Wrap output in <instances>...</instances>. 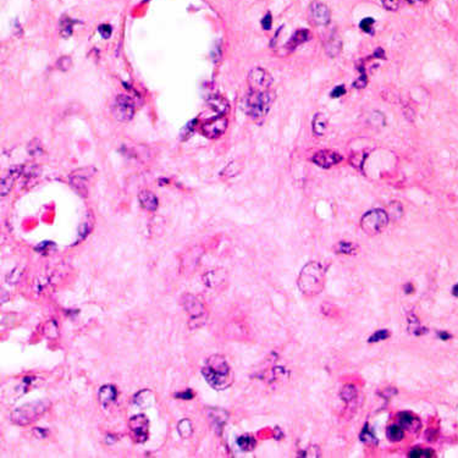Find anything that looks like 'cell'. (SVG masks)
Returning a JSON list of instances; mask_svg holds the SVG:
<instances>
[{
  "label": "cell",
  "mask_w": 458,
  "mask_h": 458,
  "mask_svg": "<svg viewBox=\"0 0 458 458\" xmlns=\"http://www.w3.org/2000/svg\"><path fill=\"white\" fill-rule=\"evenodd\" d=\"M155 402V396L149 390H142L134 396V403L139 407H149Z\"/></svg>",
  "instance_id": "44dd1931"
},
{
  "label": "cell",
  "mask_w": 458,
  "mask_h": 458,
  "mask_svg": "<svg viewBox=\"0 0 458 458\" xmlns=\"http://www.w3.org/2000/svg\"><path fill=\"white\" fill-rule=\"evenodd\" d=\"M208 104L213 110L218 113L219 115H224L229 112V103L225 98L219 94H212L208 98Z\"/></svg>",
  "instance_id": "e0dca14e"
},
{
  "label": "cell",
  "mask_w": 458,
  "mask_h": 458,
  "mask_svg": "<svg viewBox=\"0 0 458 458\" xmlns=\"http://www.w3.org/2000/svg\"><path fill=\"white\" fill-rule=\"evenodd\" d=\"M113 114L121 122L130 121L134 114V102L126 94H118L113 104Z\"/></svg>",
  "instance_id": "ba28073f"
},
{
  "label": "cell",
  "mask_w": 458,
  "mask_h": 458,
  "mask_svg": "<svg viewBox=\"0 0 458 458\" xmlns=\"http://www.w3.org/2000/svg\"><path fill=\"white\" fill-rule=\"evenodd\" d=\"M381 2L385 6V9L390 10V11H396L401 6L402 0H381Z\"/></svg>",
  "instance_id": "836d02e7"
},
{
  "label": "cell",
  "mask_w": 458,
  "mask_h": 458,
  "mask_svg": "<svg viewBox=\"0 0 458 458\" xmlns=\"http://www.w3.org/2000/svg\"><path fill=\"white\" fill-rule=\"evenodd\" d=\"M226 128H228V118L224 116V115H219V116L210 118L207 122H204L203 127H202V132L208 138L215 139L223 136L225 133Z\"/></svg>",
  "instance_id": "30bf717a"
},
{
  "label": "cell",
  "mask_w": 458,
  "mask_h": 458,
  "mask_svg": "<svg viewBox=\"0 0 458 458\" xmlns=\"http://www.w3.org/2000/svg\"><path fill=\"white\" fill-rule=\"evenodd\" d=\"M341 50V42L338 38H331L327 44V53L330 56H336Z\"/></svg>",
  "instance_id": "83f0119b"
},
{
  "label": "cell",
  "mask_w": 458,
  "mask_h": 458,
  "mask_svg": "<svg viewBox=\"0 0 458 458\" xmlns=\"http://www.w3.org/2000/svg\"><path fill=\"white\" fill-rule=\"evenodd\" d=\"M336 252L338 253H344V254H353L355 252V246L353 243H349V242H340V243L336 246Z\"/></svg>",
  "instance_id": "f546056e"
},
{
  "label": "cell",
  "mask_w": 458,
  "mask_h": 458,
  "mask_svg": "<svg viewBox=\"0 0 458 458\" xmlns=\"http://www.w3.org/2000/svg\"><path fill=\"white\" fill-rule=\"evenodd\" d=\"M202 374L210 386L218 391L228 389L232 384L230 366L222 355L215 354L209 357L207 359L206 365L202 368Z\"/></svg>",
  "instance_id": "6da1fadb"
},
{
  "label": "cell",
  "mask_w": 458,
  "mask_h": 458,
  "mask_svg": "<svg viewBox=\"0 0 458 458\" xmlns=\"http://www.w3.org/2000/svg\"><path fill=\"white\" fill-rule=\"evenodd\" d=\"M405 436L403 434V428L397 427V425H392L387 429V438L391 441H401Z\"/></svg>",
  "instance_id": "484cf974"
},
{
  "label": "cell",
  "mask_w": 458,
  "mask_h": 458,
  "mask_svg": "<svg viewBox=\"0 0 458 458\" xmlns=\"http://www.w3.org/2000/svg\"><path fill=\"white\" fill-rule=\"evenodd\" d=\"M96 172V169L92 166L87 168H81L77 170L72 171L69 176L70 185L77 191V193L82 197H87L88 195V182L91 181L92 176Z\"/></svg>",
  "instance_id": "52a82bcc"
},
{
  "label": "cell",
  "mask_w": 458,
  "mask_h": 458,
  "mask_svg": "<svg viewBox=\"0 0 458 458\" xmlns=\"http://www.w3.org/2000/svg\"><path fill=\"white\" fill-rule=\"evenodd\" d=\"M237 444H238V446L241 447L243 451H250V450L255 446L254 439L250 438V436L248 435H244V436H241V438H238Z\"/></svg>",
  "instance_id": "f1b7e54d"
},
{
  "label": "cell",
  "mask_w": 458,
  "mask_h": 458,
  "mask_svg": "<svg viewBox=\"0 0 458 458\" xmlns=\"http://www.w3.org/2000/svg\"><path fill=\"white\" fill-rule=\"evenodd\" d=\"M312 160L317 164L318 166L324 169L331 168L333 165H336L342 160V157L339 153L333 152V150H320L317 152L312 158Z\"/></svg>",
  "instance_id": "4fadbf2b"
},
{
  "label": "cell",
  "mask_w": 458,
  "mask_h": 458,
  "mask_svg": "<svg viewBox=\"0 0 458 458\" xmlns=\"http://www.w3.org/2000/svg\"><path fill=\"white\" fill-rule=\"evenodd\" d=\"M48 409H49V402L37 401V402H32L16 408L11 413L10 418L15 424L25 427V425H29L38 420Z\"/></svg>",
  "instance_id": "277c9868"
},
{
  "label": "cell",
  "mask_w": 458,
  "mask_h": 458,
  "mask_svg": "<svg viewBox=\"0 0 458 458\" xmlns=\"http://www.w3.org/2000/svg\"><path fill=\"white\" fill-rule=\"evenodd\" d=\"M92 226H93V223L90 222V220H86V222L80 226V239H83L86 236H88V233H90L92 230Z\"/></svg>",
  "instance_id": "e575fe53"
},
{
  "label": "cell",
  "mask_w": 458,
  "mask_h": 458,
  "mask_svg": "<svg viewBox=\"0 0 458 458\" xmlns=\"http://www.w3.org/2000/svg\"><path fill=\"white\" fill-rule=\"evenodd\" d=\"M374 22H375V21H374L371 17L363 18V20L360 21V23H359L360 29H362L363 32H365V33H373Z\"/></svg>",
  "instance_id": "d6a6232c"
},
{
  "label": "cell",
  "mask_w": 458,
  "mask_h": 458,
  "mask_svg": "<svg viewBox=\"0 0 458 458\" xmlns=\"http://www.w3.org/2000/svg\"><path fill=\"white\" fill-rule=\"evenodd\" d=\"M98 31H99V33H101V36L103 37V38H109V37L112 36L113 28L109 25H101V26H99Z\"/></svg>",
  "instance_id": "d590c367"
},
{
  "label": "cell",
  "mask_w": 458,
  "mask_h": 458,
  "mask_svg": "<svg viewBox=\"0 0 458 458\" xmlns=\"http://www.w3.org/2000/svg\"><path fill=\"white\" fill-rule=\"evenodd\" d=\"M71 66H72V59L67 55L61 56V58H59V60L56 61V67H58V69L63 72L69 71V70L71 69Z\"/></svg>",
  "instance_id": "4dcf8cb0"
},
{
  "label": "cell",
  "mask_w": 458,
  "mask_h": 458,
  "mask_svg": "<svg viewBox=\"0 0 458 458\" xmlns=\"http://www.w3.org/2000/svg\"><path fill=\"white\" fill-rule=\"evenodd\" d=\"M175 397L182 398V400H191V398L193 397V393H192V391H191V390H186L185 392L176 393V395H175Z\"/></svg>",
  "instance_id": "60d3db41"
},
{
  "label": "cell",
  "mask_w": 458,
  "mask_h": 458,
  "mask_svg": "<svg viewBox=\"0 0 458 458\" xmlns=\"http://www.w3.org/2000/svg\"><path fill=\"white\" fill-rule=\"evenodd\" d=\"M203 281L206 282L207 286L217 287L218 285H222L225 281V271L224 270H213L207 273L203 276Z\"/></svg>",
  "instance_id": "ffe728a7"
},
{
  "label": "cell",
  "mask_w": 458,
  "mask_h": 458,
  "mask_svg": "<svg viewBox=\"0 0 458 458\" xmlns=\"http://www.w3.org/2000/svg\"><path fill=\"white\" fill-rule=\"evenodd\" d=\"M98 397L102 405L108 406L116 400L117 391L113 385H105V386L101 387V390H99Z\"/></svg>",
  "instance_id": "d6986e66"
},
{
  "label": "cell",
  "mask_w": 458,
  "mask_h": 458,
  "mask_svg": "<svg viewBox=\"0 0 458 458\" xmlns=\"http://www.w3.org/2000/svg\"><path fill=\"white\" fill-rule=\"evenodd\" d=\"M138 201L141 203V206L143 207L145 210H149V212H155L158 209V198L157 196L154 195L150 191H142L141 193L138 195Z\"/></svg>",
  "instance_id": "2e32d148"
},
{
  "label": "cell",
  "mask_w": 458,
  "mask_h": 458,
  "mask_svg": "<svg viewBox=\"0 0 458 458\" xmlns=\"http://www.w3.org/2000/svg\"><path fill=\"white\" fill-rule=\"evenodd\" d=\"M344 93H346V88H344V86H338V87L334 88V91L331 92V98H340Z\"/></svg>",
  "instance_id": "f35d334b"
},
{
  "label": "cell",
  "mask_w": 458,
  "mask_h": 458,
  "mask_svg": "<svg viewBox=\"0 0 458 458\" xmlns=\"http://www.w3.org/2000/svg\"><path fill=\"white\" fill-rule=\"evenodd\" d=\"M29 153H31L32 155H37V154H40V152H42V148H40V143H39V141H33V142H31V143H29Z\"/></svg>",
  "instance_id": "74e56055"
},
{
  "label": "cell",
  "mask_w": 458,
  "mask_h": 458,
  "mask_svg": "<svg viewBox=\"0 0 458 458\" xmlns=\"http://www.w3.org/2000/svg\"><path fill=\"white\" fill-rule=\"evenodd\" d=\"M308 18L315 26H327L330 22L331 13L325 4L319 1L312 2L308 10Z\"/></svg>",
  "instance_id": "8fae6325"
},
{
  "label": "cell",
  "mask_w": 458,
  "mask_h": 458,
  "mask_svg": "<svg viewBox=\"0 0 458 458\" xmlns=\"http://www.w3.org/2000/svg\"><path fill=\"white\" fill-rule=\"evenodd\" d=\"M249 90L255 91H271L273 87V77L266 70L262 67H254L250 70L248 75Z\"/></svg>",
  "instance_id": "9c48e42d"
},
{
  "label": "cell",
  "mask_w": 458,
  "mask_h": 458,
  "mask_svg": "<svg viewBox=\"0 0 458 458\" xmlns=\"http://www.w3.org/2000/svg\"><path fill=\"white\" fill-rule=\"evenodd\" d=\"M365 83H366V77H365L364 74H362V76H360L359 79H358L354 82V87L355 88H362V87H364Z\"/></svg>",
  "instance_id": "7bdbcfd3"
},
{
  "label": "cell",
  "mask_w": 458,
  "mask_h": 458,
  "mask_svg": "<svg viewBox=\"0 0 458 458\" xmlns=\"http://www.w3.org/2000/svg\"><path fill=\"white\" fill-rule=\"evenodd\" d=\"M309 37H311V33H309L308 29H298V31H296L295 33H293V36L291 37L290 40L287 42L286 48L290 52H292V50H295L298 45L306 43L307 40L309 39Z\"/></svg>",
  "instance_id": "ac0fdd59"
},
{
  "label": "cell",
  "mask_w": 458,
  "mask_h": 458,
  "mask_svg": "<svg viewBox=\"0 0 458 458\" xmlns=\"http://www.w3.org/2000/svg\"><path fill=\"white\" fill-rule=\"evenodd\" d=\"M177 432H179L180 436H181L182 439L191 438L193 434V427H192V423H191V420L190 419L180 420L179 424H177Z\"/></svg>",
  "instance_id": "cb8c5ba5"
},
{
  "label": "cell",
  "mask_w": 458,
  "mask_h": 458,
  "mask_svg": "<svg viewBox=\"0 0 458 458\" xmlns=\"http://www.w3.org/2000/svg\"><path fill=\"white\" fill-rule=\"evenodd\" d=\"M409 457H412V458L424 457V450H422V449H413L411 452H409Z\"/></svg>",
  "instance_id": "b9f144b4"
},
{
  "label": "cell",
  "mask_w": 458,
  "mask_h": 458,
  "mask_svg": "<svg viewBox=\"0 0 458 458\" xmlns=\"http://www.w3.org/2000/svg\"><path fill=\"white\" fill-rule=\"evenodd\" d=\"M130 427L132 438L134 439V441L137 443H144L148 439V418L144 414H138V416L132 417L128 423Z\"/></svg>",
  "instance_id": "7c38bea8"
},
{
  "label": "cell",
  "mask_w": 458,
  "mask_h": 458,
  "mask_svg": "<svg viewBox=\"0 0 458 458\" xmlns=\"http://www.w3.org/2000/svg\"><path fill=\"white\" fill-rule=\"evenodd\" d=\"M439 336H440L443 340H449V339L451 338V335H449V334H446V333H440L439 334Z\"/></svg>",
  "instance_id": "ee69618b"
},
{
  "label": "cell",
  "mask_w": 458,
  "mask_h": 458,
  "mask_svg": "<svg viewBox=\"0 0 458 458\" xmlns=\"http://www.w3.org/2000/svg\"><path fill=\"white\" fill-rule=\"evenodd\" d=\"M328 117L322 113H318L313 118V133L315 136H323L327 131Z\"/></svg>",
  "instance_id": "603a6c76"
},
{
  "label": "cell",
  "mask_w": 458,
  "mask_h": 458,
  "mask_svg": "<svg viewBox=\"0 0 458 458\" xmlns=\"http://www.w3.org/2000/svg\"><path fill=\"white\" fill-rule=\"evenodd\" d=\"M452 292H454V295H455V296H457V297H458V284L456 285V286L454 287V290H452Z\"/></svg>",
  "instance_id": "bcb514c9"
},
{
  "label": "cell",
  "mask_w": 458,
  "mask_h": 458,
  "mask_svg": "<svg viewBox=\"0 0 458 458\" xmlns=\"http://www.w3.org/2000/svg\"><path fill=\"white\" fill-rule=\"evenodd\" d=\"M273 92L249 90L246 97V112L253 120L262 121L268 115L273 103Z\"/></svg>",
  "instance_id": "3957f363"
},
{
  "label": "cell",
  "mask_w": 458,
  "mask_h": 458,
  "mask_svg": "<svg viewBox=\"0 0 458 458\" xmlns=\"http://www.w3.org/2000/svg\"><path fill=\"white\" fill-rule=\"evenodd\" d=\"M387 336H389V334H387V331H376L375 334H374L373 336H371L370 338V342H378V341H381V340H385V339H387Z\"/></svg>",
  "instance_id": "8d00e7d4"
},
{
  "label": "cell",
  "mask_w": 458,
  "mask_h": 458,
  "mask_svg": "<svg viewBox=\"0 0 458 458\" xmlns=\"http://www.w3.org/2000/svg\"><path fill=\"white\" fill-rule=\"evenodd\" d=\"M387 223H389V217L386 213L381 209H374L363 215L360 226L368 235H376L386 228Z\"/></svg>",
  "instance_id": "8992f818"
},
{
  "label": "cell",
  "mask_w": 458,
  "mask_h": 458,
  "mask_svg": "<svg viewBox=\"0 0 458 458\" xmlns=\"http://www.w3.org/2000/svg\"><path fill=\"white\" fill-rule=\"evenodd\" d=\"M271 23H273V17H271L270 12L266 13L264 16V18L262 20V26L264 29H270L271 28Z\"/></svg>",
  "instance_id": "ab89813d"
},
{
  "label": "cell",
  "mask_w": 458,
  "mask_h": 458,
  "mask_svg": "<svg viewBox=\"0 0 458 458\" xmlns=\"http://www.w3.org/2000/svg\"><path fill=\"white\" fill-rule=\"evenodd\" d=\"M74 21L67 16H64L60 20V33L64 38H67L72 34V26H74Z\"/></svg>",
  "instance_id": "d4e9b609"
},
{
  "label": "cell",
  "mask_w": 458,
  "mask_h": 458,
  "mask_svg": "<svg viewBox=\"0 0 458 458\" xmlns=\"http://www.w3.org/2000/svg\"><path fill=\"white\" fill-rule=\"evenodd\" d=\"M407 1L409 2V4H420V2H427L428 0H407Z\"/></svg>",
  "instance_id": "f6af8a7d"
},
{
  "label": "cell",
  "mask_w": 458,
  "mask_h": 458,
  "mask_svg": "<svg viewBox=\"0 0 458 458\" xmlns=\"http://www.w3.org/2000/svg\"><path fill=\"white\" fill-rule=\"evenodd\" d=\"M208 419L212 424V427L214 428L215 432L220 434L223 427L225 425L226 419H228V413L223 409H209L208 411Z\"/></svg>",
  "instance_id": "9a60e30c"
},
{
  "label": "cell",
  "mask_w": 458,
  "mask_h": 458,
  "mask_svg": "<svg viewBox=\"0 0 458 458\" xmlns=\"http://www.w3.org/2000/svg\"><path fill=\"white\" fill-rule=\"evenodd\" d=\"M23 172V166H13L7 171V174L5 176H2L1 179V186H0V191H1V196H6L7 193L11 191L13 183L16 180L20 177V175Z\"/></svg>",
  "instance_id": "5bb4252c"
},
{
  "label": "cell",
  "mask_w": 458,
  "mask_h": 458,
  "mask_svg": "<svg viewBox=\"0 0 458 458\" xmlns=\"http://www.w3.org/2000/svg\"><path fill=\"white\" fill-rule=\"evenodd\" d=\"M342 398H344L346 402H352L357 398V389L353 385H346V386L342 389Z\"/></svg>",
  "instance_id": "4316f807"
},
{
  "label": "cell",
  "mask_w": 458,
  "mask_h": 458,
  "mask_svg": "<svg viewBox=\"0 0 458 458\" xmlns=\"http://www.w3.org/2000/svg\"><path fill=\"white\" fill-rule=\"evenodd\" d=\"M325 273L322 265L318 263H309L302 270L298 279V286L306 295H318L324 287Z\"/></svg>",
  "instance_id": "7a4b0ae2"
},
{
  "label": "cell",
  "mask_w": 458,
  "mask_h": 458,
  "mask_svg": "<svg viewBox=\"0 0 458 458\" xmlns=\"http://www.w3.org/2000/svg\"><path fill=\"white\" fill-rule=\"evenodd\" d=\"M183 308L190 315V328L197 329L206 324L207 311L203 303L192 295L183 296Z\"/></svg>",
  "instance_id": "5b68a950"
},
{
  "label": "cell",
  "mask_w": 458,
  "mask_h": 458,
  "mask_svg": "<svg viewBox=\"0 0 458 458\" xmlns=\"http://www.w3.org/2000/svg\"><path fill=\"white\" fill-rule=\"evenodd\" d=\"M398 419H400V424L403 429H409V432L419 429V420L414 416H412V414L401 413L400 416H398Z\"/></svg>",
  "instance_id": "7402d4cb"
},
{
  "label": "cell",
  "mask_w": 458,
  "mask_h": 458,
  "mask_svg": "<svg viewBox=\"0 0 458 458\" xmlns=\"http://www.w3.org/2000/svg\"><path fill=\"white\" fill-rule=\"evenodd\" d=\"M239 169H241L239 164L236 163V161H232V163H230L228 166H226L225 169H224L223 175H224V176H226V177L235 176L236 174H238Z\"/></svg>",
  "instance_id": "1f68e13d"
}]
</instances>
